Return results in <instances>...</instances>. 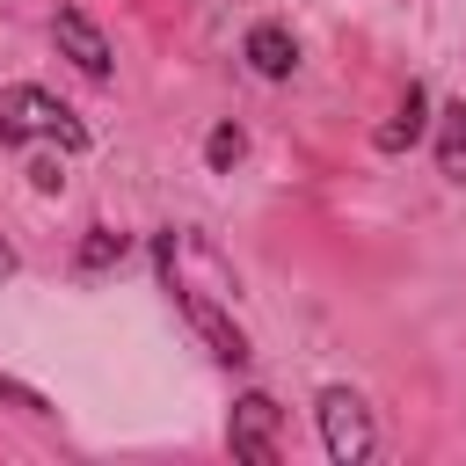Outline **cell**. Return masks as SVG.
I'll return each mask as SVG.
<instances>
[{
	"label": "cell",
	"instance_id": "cell-1",
	"mask_svg": "<svg viewBox=\"0 0 466 466\" xmlns=\"http://www.w3.org/2000/svg\"><path fill=\"white\" fill-rule=\"evenodd\" d=\"M175 248H182V233H175V226H160V233H153V277H160L167 306H175V313L197 328V342H204L218 364H248L255 350H248V335H240L233 306H226V291H197V284L175 269Z\"/></svg>",
	"mask_w": 466,
	"mask_h": 466
},
{
	"label": "cell",
	"instance_id": "cell-6",
	"mask_svg": "<svg viewBox=\"0 0 466 466\" xmlns=\"http://www.w3.org/2000/svg\"><path fill=\"white\" fill-rule=\"evenodd\" d=\"M240 58H248L262 80H291V73H299V36H291V22H277V15L248 22V36H240Z\"/></svg>",
	"mask_w": 466,
	"mask_h": 466
},
{
	"label": "cell",
	"instance_id": "cell-2",
	"mask_svg": "<svg viewBox=\"0 0 466 466\" xmlns=\"http://www.w3.org/2000/svg\"><path fill=\"white\" fill-rule=\"evenodd\" d=\"M313 422H320V451L335 466H364L379 451V415L357 386H320L313 393Z\"/></svg>",
	"mask_w": 466,
	"mask_h": 466
},
{
	"label": "cell",
	"instance_id": "cell-11",
	"mask_svg": "<svg viewBox=\"0 0 466 466\" xmlns=\"http://www.w3.org/2000/svg\"><path fill=\"white\" fill-rule=\"evenodd\" d=\"M0 400H7V408H22V415H51V400H44L29 379H15V371H0Z\"/></svg>",
	"mask_w": 466,
	"mask_h": 466
},
{
	"label": "cell",
	"instance_id": "cell-8",
	"mask_svg": "<svg viewBox=\"0 0 466 466\" xmlns=\"http://www.w3.org/2000/svg\"><path fill=\"white\" fill-rule=\"evenodd\" d=\"M437 175L444 182H466V102H444L437 109Z\"/></svg>",
	"mask_w": 466,
	"mask_h": 466
},
{
	"label": "cell",
	"instance_id": "cell-5",
	"mask_svg": "<svg viewBox=\"0 0 466 466\" xmlns=\"http://www.w3.org/2000/svg\"><path fill=\"white\" fill-rule=\"evenodd\" d=\"M51 44H58V58H66L73 73H87V80H109V73H116V51H109V36H102V22H95L87 7H58V15H51Z\"/></svg>",
	"mask_w": 466,
	"mask_h": 466
},
{
	"label": "cell",
	"instance_id": "cell-12",
	"mask_svg": "<svg viewBox=\"0 0 466 466\" xmlns=\"http://www.w3.org/2000/svg\"><path fill=\"white\" fill-rule=\"evenodd\" d=\"M29 182H36V189H44V197H51V189H58V182H66V175H58V160H51V153H36V160H29Z\"/></svg>",
	"mask_w": 466,
	"mask_h": 466
},
{
	"label": "cell",
	"instance_id": "cell-7",
	"mask_svg": "<svg viewBox=\"0 0 466 466\" xmlns=\"http://www.w3.org/2000/svg\"><path fill=\"white\" fill-rule=\"evenodd\" d=\"M422 131H430V87H422V80H408L400 109H393V116H386V124L371 131V146H379V153H408V146H415Z\"/></svg>",
	"mask_w": 466,
	"mask_h": 466
},
{
	"label": "cell",
	"instance_id": "cell-9",
	"mask_svg": "<svg viewBox=\"0 0 466 466\" xmlns=\"http://www.w3.org/2000/svg\"><path fill=\"white\" fill-rule=\"evenodd\" d=\"M131 255V233H116V226H87V240L73 248V269L80 277H102V269H116Z\"/></svg>",
	"mask_w": 466,
	"mask_h": 466
},
{
	"label": "cell",
	"instance_id": "cell-4",
	"mask_svg": "<svg viewBox=\"0 0 466 466\" xmlns=\"http://www.w3.org/2000/svg\"><path fill=\"white\" fill-rule=\"evenodd\" d=\"M277 430H284V408H277L262 386H248V393L233 400V415H226V451H233L240 466H277V459H284Z\"/></svg>",
	"mask_w": 466,
	"mask_h": 466
},
{
	"label": "cell",
	"instance_id": "cell-3",
	"mask_svg": "<svg viewBox=\"0 0 466 466\" xmlns=\"http://www.w3.org/2000/svg\"><path fill=\"white\" fill-rule=\"evenodd\" d=\"M0 109L22 124V138H51L66 160H73V153H87V124H80V109H66L51 87L22 80V87H7V95H0Z\"/></svg>",
	"mask_w": 466,
	"mask_h": 466
},
{
	"label": "cell",
	"instance_id": "cell-10",
	"mask_svg": "<svg viewBox=\"0 0 466 466\" xmlns=\"http://www.w3.org/2000/svg\"><path fill=\"white\" fill-rule=\"evenodd\" d=\"M240 160H248V131H240L233 116L211 124V131H204V167H211V175H233Z\"/></svg>",
	"mask_w": 466,
	"mask_h": 466
},
{
	"label": "cell",
	"instance_id": "cell-13",
	"mask_svg": "<svg viewBox=\"0 0 466 466\" xmlns=\"http://www.w3.org/2000/svg\"><path fill=\"white\" fill-rule=\"evenodd\" d=\"M0 277H15V248L7 240H0Z\"/></svg>",
	"mask_w": 466,
	"mask_h": 466
}]
</instances>
